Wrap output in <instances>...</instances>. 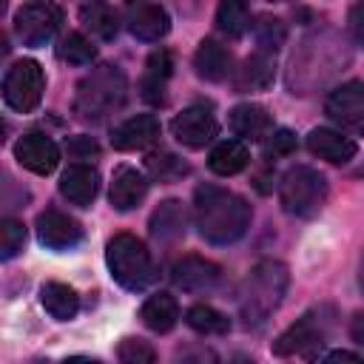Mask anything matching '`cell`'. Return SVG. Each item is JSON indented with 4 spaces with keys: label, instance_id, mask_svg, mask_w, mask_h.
<instances>
[{
    "label": "cell",
    "instance_id": "cell-28",
    "mask_svg": "<svg viewBox=\"0 0 364 364\" xmlns=\"http://www.w3.org/2000/svg\"><path fill=\"white\" fill-rule=\"evenodd\" d=\"M185 321L191 330L202 333V336H225L230 330V318L219 310H213L210 304H193L185 313Z\"/></svg>",
    "mask_w": 364,
    "mask_h": 364
},
{
    "label": "cell",
    "instance_id": "cell-30",
    "mask_svg": "<svg viewBox=\"0 0 364 364\" xmlns=\"http://www.w3.org/2000/svg\"><path fill=\"white\" fill-rule=\"evenodd\" d=\"M145 165H148L151 176L159 179V182H176V179H182V176H188V171H191L185 159H179L176 154H168V151L151 154V156L145 159Z\"/></svg>",
    "mask_w": 364,
    "mask_h": 364
},
{
    "label": "cell",
    "instance_id": "cell-10",
    "mask_svg": "<svg viewBox=\"0 0 364 364\" xmlns=\"http://www.w3.org/2000/svg\"><path fill=\"white\" fill-rule=\"evenodd\" d=\"M171 134L179 145L199 151V148H205L208 142L216 139L219 122H216V117L210 114L208 105H188L171 119Z\"/></svg>",
    "mask_w": 364,
    "mask_h": 364
},
{
    "label": "cell",
    "instance_id": "cell-2",
    "mask_svg": "<svg viewBox=\"0 0 364 364\" xmlns=\"http://www.w3.org/2000/svg\"><path fill=\"white\" fill-rule=\"evenodd\" d=\"M128 100V77L117 65H100L85 74L74 94V114L82 122H102Z\"/></svg>",
    "mask_w": 364,
    "mask_h": 364
},
{
    "label": "cell",
    "instance_id": "cell-8",
    "mask_svg": "<svg viewBox=\"0 0 364 364\" xmlns=\"http://www.w3.org/2000/svg\"><path fill=\"white\" fill-rule=\"evenodd\" d=\"M60 23H63V9L60 6H54V3H26L14 14V34L26 46L40 48L57 34Z\"/></svg>",
    "mask_w": 364,
    "mask_h": 364
},
{
    "label": "cell",
    "instance_id": "cell-11",
    "mask_svg": "<svg viewBox=\"0 0 364 364\" xmlns=\"http://www.w3.org/2000/svg\"><path fill=\"white\" fill-rule=\"evenodd\" d=\"M14 159L26 171H31L37 176H48L60 165V148H57V142L51 136L31 131V134H23L14 142Z\"/></svg>",
    "mask_w": 364,
    "mask_h": 364
},
{
    "label": "cell",
    "instance_id": "cell-41",
    "mask_svg": "<svg viewBox=\"0 0 364 364\" xmlns=\"http://www.w3.org/2000/svg\"><path fill=\"white\" fill-rule=\"evenodd\" d=\"M63 364H102L100 358H88V355H71V358H65Z\"/></svg>",
    "mask_w": 364,
    "mask_h": 364
},
{
    "label": "cell",
    "instance_id": "cell-42",
    "mask_svg": "<svg viewBox=\"0 0 364 364\" xmlns=\"http://www.w3.org/2000/svg\"><path fill=\"white\" fill-rule=\"evenodd\" d=\"M355 176H364V165H361V168H358V171H355Z\"/></svg>",
    "mask_w": 364,
    "mask_h": 364
},
{
    "label": "cell",
    "instance_id": "cell-34",
    "mask_svg": "<svg viewBox=\"0 0 364 364\" xmlns=\"http://www.w3.org/2000/svg\"><path fill=\"white\" fill-rule=\"evenodd\" d=\"M23 245H26V228H23V222L6 219L3 228H0V256L9 262V259H14L23 250Z\"/></svg>",
    "mask_w": 364,
    "mask_h": 364
},
{
    "label": "cell",
    "instance_id": "cell-38",
    "mask_svg": "<svg viewBox=\"0 0 364 364\" xmlns=\"http://www.w3.org/2000/svg\"><path fill=\"white\" fill-rule=\"evenodd\" d=\"M347 23H350V31H353L355 46L364 48V3L350 6V11H347Z\"/></svg>",
    "mask_w": 364,
    "mask_h": 364
},
{
    "label": "cell",
    "instance_id": "cell-3",
    "mask_svg": "<svg viewBox=\"0 0 364 364\" xmlns=\"http://www.w3.org/2000/svg\"><path fill=\"white\" fill-rule=\"evenodd\" d=\"M287 282H290V273L282 262L262 259L253 264V270L245 279V290H242V301H239V313L247 327L264 324L270 318V313L284 299Z\"/></svg>",
    "mask_w": 364,
    "mask_h": 364
},
{
    "label": "cell",
    "instance_id": "cell-20",
    "mask_svg": "<svg viewBox=\"0 0 364 364\" xmlns=\"http://www.w3.org/2000/svg\"><path fill=\"white\" fill-rule=\"evenodd\" d=\"M128 31L136 40L156 43V40H162L171 31V17L156 3H139V6H134L128 11Z\"/></svg>",
    "mask_w": 364,
    "mask_h": 364
},
{
    "label": "cell",
    "instance_id": "cell-37",
    "mask_svg": "<svg viewBox=\"0 0 364 364\" xmlns=\"http://www.w3.org/2000/svg\"><path fill=\"white\" fill-rule=\"evenodd\" d=\"M65 151L71 159H97L100 156V145L91 136H71L65 142Z\"/></svg>",
    "mask_w": 364,
    "mask_h": 364
},
{
    "label": "cell",
    "instance_id": "cell-5",
    "mask_svg": "<svg viewBox=\"0 0 364 364\" xmlns=\"http://www.w3.org/2000/svg\"><path fill=\"white\" fill-rule=\"evenodd\" d=\"M327 176L310 165H293L279 182V202L290 216L313 219L327 202Z\"/></svg>",
    "mask_w": 364,
    "mask_h": 364
},
{
    "label": "cell",
    "instance_id": "cell-21",
    "mask_svg": "<svg viewBox=\"0 0 364 364\" xmlns=\"http://www.w3.org/2000/svg\"><path fill=\"white\" fill-rule=\"evenodd\" d=\"M193 68H196V77H202L208 82H222L233 71V54L228 46H222L216 40H202L193 54Z\"/></svg>",
    "mask_w": 364,
    "mask_h": 364
},
{
    "label": "cell",
    "instance_id": "cell-24",
    "mask_svg": "<svg viewBox=\"0 0 364 364\" xmlns=\"http://www.w3.org/2000/svg\"><path fill=\"white\" fill-rule=\"evenodd\" d=\"M139 318L154 333H171L176 327V321H179V304H176V299L171 293H154L142 304Z\"/></svg>",
    "mask_w": 364,
    "mask_h": 364
},
{
    "label": "cell",
    "instance_id": "cell-43",
    "mask_svg": "<svg viewBox=\"0 0 364 364\" xmlns=\"http://www.w3.org/2000/svg\"><path fill=\"white\" fill-rule=\"evenodd\" d=\"M361 287H364V262H361Z\"/></svg>",
    "mask_w": 364,
    "mask_h": 364
},
{
    "label": "cell",
    "instance_id": "cell-16",
    "mask_svg": "<svg viewBox=\"0 0 364 364\" xmlns=\"http://www.w3.org/2000/svg\"><path fill=\"white\" fill-rule=\"evenodd\" d=\"M60 193L71 205L88 208L97 199V193H100V173L91 165H85V162H74L60 176Z\"/></svg>",
    "mask_w": 364,
    "mask_h": 364
},
{
    "label": "cell",
    "instance_id": "cell-12",
    "mask_svg": "<svg viewBox=\"0 0 364 364\" xmlns=\"http://www.w3.org/2000/svg\"><path fill=\"white\" fill-rule=\"evenodd\" d=\"M37 239L51 250H71L82 242V225L63 210H43L37 216Z\"/></svg>",
    "mask_w": 364,
    "mask_h": 364
},
{
    "label": "cell",
    "instance_id": "cell-26",
    "mask_svg": "<svg viewBox=\"0 0 364 364\" xmlns=\"http://www.w3.org/2000/svg\"><path fill=\"white\" fill-rule=\"evenodd\" d=\"M185 225H188V213H185L182 202L165 199L151 216V236L159 242H173L185 233Z\"/></svg>",
    "mask_w": 364,
    "mask_h": 364
},
{
    "label": "cell",
    "instance_id": "cell-36",
    "mask_svg": "<svg viewBox=\"0 0 364 364\" xmlns=\"http://www.w3.org/2000/svg\"><path fill=\"white\" fill-rule=\"evenodd\" d=\"M293 151H296V134L287 128H279L264 139V156H290Z\"/></svg>",
    "mask_w": 364,
    "mask_h": 364
},
{
    "label": "cell",
    "instance_id": "cell-23",
    "mask_svg": "<svg viewBox=\"0 0 364 364\" xmlns=\"http://www.w3.org/2000/svg\"><path fill=\"white\" fill-rule=\"evenodd\" d=\"M250 165V151L242 139H222L213 145L208 156V168L219 176H233Z\"/></svg>",
    "mask_w": 364,
    "mask_h": 364
},
{
    "label": "cell",
    "instance_id": "cell-22",
    "mask_svg": "<svg viewBox=\"0 0 364 364\" xmlns=\"http://www.w3.org/2000/svg\"><path fill=\"white\" fill-rule=\"evenodd\" d=\"M273 77H276V60H273V54L256 51V54H250L242 63V68H236L233 85L239 91H264V88L273 85Z\"/></svg>",
    "mask_w": 364,
    "mask_h": 364
},
{
    "label": "cell",
    "instance_id": "cell-13",
    "mask_svg": "<svg viewBox=\"0 0 364 364\" xmlns=\"http://www.w3.org/2000/svg\"><path fill=\"white\" fill-rule=\"evenodd\" d=\"M219 264L205 259V256H196V253H188L182 256L179 262H173L171 267V279L179 290L185 293H208L219 284Z\"/></svg>",
    "mask_w": 364,
    "mask_h": 364
},
{
    "label": "cell",
    "instance_id": "cell-40",
    "mask_svg": "<svg viewBox=\"0 0 364 364\" xmlns=\"http://www.w3.org/2000/svg\"><path fill=\"white\" fill-rule=\"evenodd\" d=\"M350 336H353L355 344L364 347V313H355V316H353V321H350Z\"/></svg>",
    "mask_w": 364,
    "mask_h": 364
},
{
    "label": "cell",
    "instance_id": "cell-35",
    "mask_svg": "<svg viewBox=\"0 0 364 364\" xmlns=\"http://www.w3.org/2000/svg\"><path fill=\"white\" fill-rule=\"evenodd\" d=\"M171 364H219V355H216V350H210L205 344H188L173 353Z\"/></svg>",
    "mask_w": 364,
    "mask_h": 364
},
{
    "label": "cell",
    "instance_id": "cell-4",
    "mask_svg": "<svg viewBox=\"0 0 364 364\" xmlns=\"http://www.w3.org/2000/svg\"><path fill=\"white\" fill-rule=\"evenodd\" d=\"M111 279L125 290H145L156 279L151 250L134 233H117L105 247Z\"/></svg>",
    "mask_w": 364,
    "mask_h": 364
},
{
    "label": "cell",
    "instance_id": "cell-14",
    "mask_svg": "<svg viewBox=\"0 0 364 364\" xmlns=\"http://www.w3.org/2000/svg\"><path fill=\"white\" fill-rule=\"evenodd\" d=\"M159 139V119L151 114H136L111 131V145L117 151H142Z\"/></svg>",
    "mask_w": 364,
    "mask_h": 364
},
{
    "label": "cell",
    "instance_id": "cell-9",
    "mask_svg": "<svg viewBox=\"0 0 364 364\" xmlns=\"http://www.w3.org/2000/svg\"><path fill=\"white\" fill-rule=\"evenodd\" d=\"M324 114L344 131L364 136V80L341 82L327 94Z\"/></svg>",
    "mask_w": 364,
    "mask_h": 364
},
{
    "label": "cell",
    "instance_id": "cell-29",
    "mask_svg": "<svg viewBox=\"0 0 364 364\" xmlns=\"http://www.w3.org/2000/svg\"><path fill=\"white\" fill-rule=\"evenodd\" d=\"M216 28L225 34V37H242L247 28H250V11L245 3H236V0H228L216 9Z\"/></svg>",
    "mask_w": 364,
    "mask_h": 364
},
{
    "label": "cell",
    "instance_id": "cell-18",
    "mask_svg": "<svg viewBox=\"0 0 364 364\" xmlns=\"http://www.w3.org/2000/svg\"><path fill=\"white\" fill-rule=\"evenodd\" d=\"M173 74V54L168 48H159L148 57L145 63V74L139 80V97L151 105H162L165 102V88L168 80Z\"/></svg>",
    "mask_w": 364,
    "mask_h": 364
},
{
    "label": "cell",
    "instance_id": "cell-6",
    "mask_svg": "<svg viewBox=\"0 0 364 364\" xmlns=\"http://www.w3.org/2000/svg\"><path fill=\"white\" fill-rule=\"evenodd\" d=\"M46 88V74L37 60H17L3 77V100L17 114H31Z\"/></svg>",
    "mask_w": 364,
    "mask_h": 364
},
{
    "label": "cell",
    "instance_id": "cell-25",
    "mask_svg": "<svg viewBox=\"0 0 364 364\" xmlns=\"http://www.w3.org/2000/svg\"><path fill=\"white\" fill-rule=\"evenodd\" d=\"M40 304L46 307V313L57 321H68L77 316L80 310V296L74 287L63 284V282H46L40 287Z\"/></svg>",
    "mask_w": 364,
    "mask_h": 364
},
{
    "label": "cell",
    "instance_id": "cell-17",
    "mask_svg": "<svg viewBox=\"0 0 364 364\" xmlns=\"http://www.w3.org/2000/svg\"><path fill=\"white\" fill-rule=\"evenodd\" d=\"M228 125L236 136L242 139H250V142H262L273 134V117L264 105H256V102H242L230 111L228 117Z\"/></svg>",
    "mask_w": 364,
    "mask_h": 364
},
{
    "label": "cell",
    "instance_id": "cell-1",
    "mask_svg": "<svg viewBox=\"0 0 364 364\" xmlns=\"http://www.w3.org/2000/svg\"><path fill=\"white\" fill-rule=\"evenodd\" d=\"M193 219L199 236L210 245H230L250 228V205L219 185H199L193 191Z\"/></svg>",
    "mask_w": 364,
    "mask_h": 364
},
{
    "label": "cell",
    "instance_id": "cell-7",
    "mask_svg": "<svg viewBox=\"0 0 364 364\" xmlns=\"http://www.w3.org/2000/svg\"><path fill=\"white\" fill-rule=\"evenodd\" d=\"M327 341V321L321 318V313H304L296 324H290L273 344L270 350L276 355H299L304 361H316L318 350Z\"/></svg>",
    "mask_w": 364,
    "mask_h": 364
},
{
    "label": "cell",
    "instance_id": "cell-33",
    "mask_svg": "<svg viewBox=\"0 0 364 364\" xmlns=\"http://www.w3.org/2000/svg\"><path fill=\"white\" fill-rule=\"evenodd\" d=\"M117 358L119 364H154L156 361V350L145 341V338H122L117 347Z\"/></svg>",
    "mask_w": 364,
    "mask_h": 364
},
{
    "label": "cell",
    "instance_id": "cell-31",
    "mask_svg": "<svg viewBox=\"0 0 364 364\" xmlns=\"http://www.w3.org/2000/svg\"><path fill=\"white\" fill-rule=\"evenodd\" d=\"M253 34H256V43H259V51H267L273 54L276 48H282L284 37H287V28L279 17H270V14H262L256 23H253Z\"/></svg>",
    "mask_w": 364,
    "mask_h": 364
},
{
    "label": "cell",
    "instance_id": "cell-15",
    "mask_svg": "<svg viewBox=\"0 0 364 364\" xmlns=\"http://www.w3.org/2000/svg\"><path fill=\"white\" fill-rule=\"evenodd\" d=\"M307 151L324 162H333V165H344L350 162L355 154H358V145L355 139L344 136L341 131H333V128H313L307 134Z\"/></svg>",
    "mask_w": 364,
    "mask_h": 364
},
{
    "label": "cell",
    "instance_id": "cell-27",
    "mask_svg": "<svg viewBox=\"0 0 364 364\" xmlns=\"http://www.w3.org/2000/svg\"><path fill=\"white\" fill-rule=\"evenodd\" d=\"M80 20L100 40H114L117 31H119V17L108 3H85V6H80Z\"/></svg>",
    "mask_w": 364,
    "mask_h": 364
},
{
    "label": "cell",
    "instance_id": "cell-39",
    "mask_svg": "<svg viewBox=\"0 0 364 364\" xmlns=\"http://www.w3.org/2000/svg\"><path fill=\"white\" fill-rule=\"evenodd\" d=\"M321 364H364V358L350 353V350H333L321 358Z\"/></svg>",
    "mask_w": 364,
    "mask_h": 364
},
{
    "label": "cell",
    "instance_id": "cell-19",
    "mask_svg": "<svg viewBox=\"0 0 364 364\" xmlns=\"http://www.w3.org/2000/svg\"><path fill=\"white\" fill-rule=\"evenodd\" d=\"M145 196H148V179L136 168L119 165L111 176V191H108L111 205L117 210H134Z\"/></svg>",
    "mask_w": 364,
    "mask_h": 364
},
{
    "label": "cell",
    "instance_id": "cell-32",
    "mask_svg": "<svg viewBox=\"0 0 364 364\" xmlns=\"http://www.w3.org/2000/svg\"><path fill=\"white\" fill-rule=\"evenodd\" d=\"M60 57L71 65H88L97 57V48L82 31H68L60 43Z\"/></svg>",
    "mask_w": 364,
    "mask_h": 364
}]
</instances>
